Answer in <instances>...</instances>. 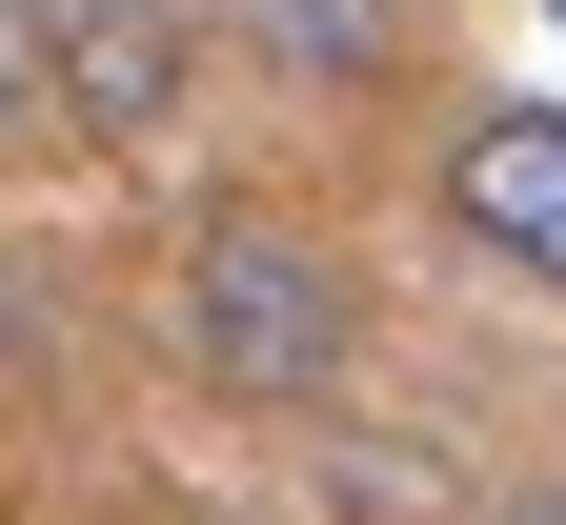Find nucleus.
Instances as JSON below:
<instances>
[{
	"mask_svg": "<svg viewBox=\"0 0 566 525\" xmlns=\"http://www.w3.org/2000/svg\"><path fill=\"white\" fill-rule=\"evenodd\" d=\"M163 364L202 405H344V364H365V263L324 243L304 202H202L182 222V263H163Z\"/></svg>",
	"mask_w": 566,
	"mask_h": 525,
	"instance_id": "f257e3e1",
	"label": "nucleus"
},
{
	"mask_svg": "<svg viewBox=\"0 0 566 525\" xmlns=\"http://www.w3.org/2000/svg\"><path fill=\"white\" fill-rule=\"evenodd\" d=\"M424 222L526 283V304H566V102H465L446 141H424Z\"/></svg>",
	"mask_w": 566,
	"mask_h": 525,
	"instance_id": "f03ea898",
	"label": "nucleus"
},
{
	"mask_svg": "<svg viewBox=\"0 0 566 525\" xmlns=\"http://www.w3.org/2000/svg\"><path fill=\"white\" fill-rule=\"evenodd\" d=\"M202 41H223V21H182V0H61V141H82V162H142V141H182Z\"/></svg>",
	"mask_w": 566,
	"mask_h": 525,
	"instance_id": "7ed1b4c3",
	"label": "nucleus"
},
{
	"mask_svg": "<svg viewBox=\"0 0 566 525\" xmlns=\"http://www.w3.org/2000/svg\"><path fill=\"white\" fill-rule=\"evenodd\" d=\"M223 41L263 61L283 102H405V61H424V0H223Z\"/></svg>",
	"mask_w": 566,
	"mask_h": 525,
	"instance_id": "20e7f679",
	"label": "nucleus"
},
{
	"mask_svg": "<svg viewBox=\"0 0 566 525\" xmlns=\"http://www.w3.org/2000/svg\"><path fill=\"white\" fill-rule=\"evenodd\" d=\"M61 141V0H0V162Z\"/></svg>",
	"mask_w": 566,
	"mask_h": 525,
	"instance_id": "39448f33",
	"label": "nucleus"
},
{
	"mask_svg": "<svg viewBox=\"0 0 566 525\" xmlns=\"http://www.w3.org/2000/svg\"><path fill=\"white\" fill-rule=\"evenodd\" d=\"M465 525H566V485H506V505H465Z\"/></svg>",
	"mask_w": 566,
	"mask_h": 525,
	"instance_id": "423d86ee",
	"label": "nucleus"
},
{
	"mask_svg": "<svg viewBox=\"0 0 566 525\" xmlns=\"http://www.w3.org/2000/svg\"><path fill=\"white\" fill-rule=\"evenodd\" d=\"M182 525H263V505H182Z\"/></svg>",
	"mask_w": 566,
	"mask_h": 525,
	"instance_id": "0eeeda50",
	"label": "nucleus"
},
{
	"mask_svg": "<svg viewBox=\"0 0 566 525\" xmlns=\"http://www.w3.org/2000/svg\"><path fill=\"white\" fill-rule=\"evenodd\" d=\"M546 41H566V0H546Z\"/></svg>",
	"mask_w": 566,
	"mask_h": 525,
	"instance_id": "6e6552de",
	"label": "nucleus"
}]
</instances>
